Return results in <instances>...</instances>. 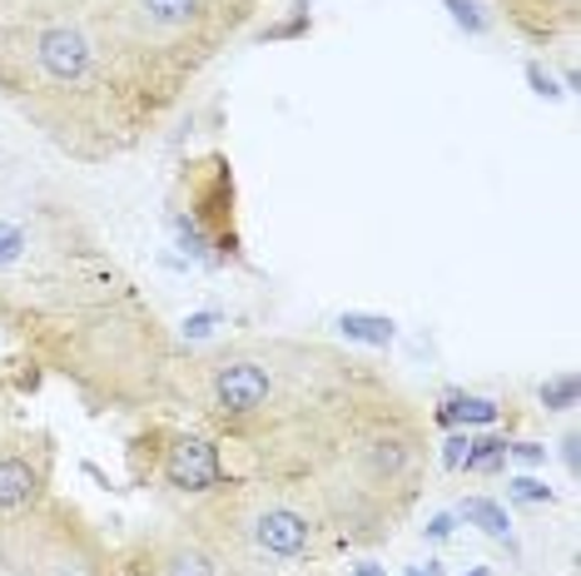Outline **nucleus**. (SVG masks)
<instances>
[{
  "label": "nucleus",
  "instance_id": "nucleus-8",
  "mask_svg": "<svg viewBox=\"0 0 581 576\" xmlns=\"http://www.w3.org/2000/svg\"><path fill=\"white\" fill-rule=\"evenodd\" d=\"M170 228L184 254L209 264H239V194H234V164L224 154H200L184 164L170 194Z\"/></svg>",
  "mask_w": 581,
  "mask_h": 576
},
{
  "label": "nucleus",
  "instance_id": "nucleus-10",
  "mask_svg": "<svg viewBox=\"0 0 581 576\" xmlns=\"http://www.w3.org/2000/svg\"><path fill=\"white\" fill-rule=\"evenodd\" d=\"M55 433L31 423H11L0 433V526L25 516L55 492Z\"/></svg>",
  "mask_w": 581,
  "mask_h": 576
},
{
  "label": "nucleus",
  "instance_id": "nucleus-21",
  "mask_svg": "<svg viewBox=\"0 0 581 576\" xmlns=\"http://www.w3.org/2000/svg\"><path fill=\"white\" fill-rule=\"evenodd\" d=\"M521 70H527V85H531V95H537V99H547V105L567 99V89L557 85V75H551V65H547V60H527Z\"/></svg>",
  "mask_w": 581,
  "mask_h": 576
},
{
  "label": "nucleus",
  "instance_id": "nucleus-5",
  "mask_svg": "<svg viewBox=\"0 0 581 576\" xmlns=\"http://www.w3.org/2000/svg\"><path fill=\"white\" fill-rule=\"evenodd\" d=\"M174 512L209 536L234 576H299L309 566L343 556L329 526L299 497L279 492L269 482H254V477H239V482L219 487L209 497L180 502Z\"/></svg>",
  "mask_w": 581,
  "mask_h": 576
},
{
  "label": "nucleus",
  "instance_id": "nucleus-18",
  "mask_svg": "<svg viewBox=\"0 0 581 576\" xmlns=\"http://www.w3.org/2000/svg\"><path fill=\"white\" fill-rule=\"evenodd\" d=\"M309 30H313L309 0H299V6H293L289 15H283V20H269V25H263L254 40H259V45H279V40H303V35H309Z\"/></svg>",
  "mask_w": 581,
  "mask_h": 576
},
{
  "label": "nucleus",
  "instance_id": "nucleus-9",
  "mask_svg": "<svg viewBox=\"0 0 581 576\" xmlns=\"http://www.w3.org/2000/svg\"><path fill=\"white\" fill-rule=\"evenodd\" d=\"M120 572L125 576H234L229 562L214 552V542L190 526L180 512H170L164 522L135 532L130 542H120Z\"/></svg>",
  "mask_w": 581,
  "mask_h": 576
},
{
  "label": "nucleus",
  "instance_id": "nucleus-15",
  "mask_svg": "<svg viewBox=\"0 0 581 576\" xmlns=\"http://www.w3.org/2000/svg\"><path fill=\"white\" fill-rule=\"evenodd\" d=\"M442 10H448L452 25H458L462 35H472V40H482V35L497 30V15H492L487 0H442Z\"/></svg>",
  "mask_w": 581,
  "mask_h": 576
},
{
  "label": "nucleus",
  "instance_id": "nucleus-23",
  "mask_svg": "<svg viewBox=\"0 0 581 576\" xmlns=\"http://www.w3.org/2000/svg\"><path fill=\"white\" fill-rule=\"evenodd\" d=\"M452 536H458V512H432L428 526H422V542H432V546L452 542Z\"/></svg>",
  "mask_w": 581,
  "mask_h": 576
},
{
  "label": "nucleus",
  "instance_id": "nucleus-13",
  "mask_svg": "<svg viewBox=\"0 0 581 576\" xmlns=\"http://www.w3.org/2000/svg\"><path fill=\"white\" fill-rule=\"evenodd\" d=\"M343 348H373V353H388L398 343V323L388 313H368V308H348V313L333 318Z\"/></svg>",
  "mask_w": 581,
  "mask_h": 576
},
{
  "label": "nucleus",
  "instance_id": "nucleus-2",
  "mask_svg": "<svg viewBox=\"0 0 581 576\" xmlns=\"http://www.w3.org/2000/svg\"><path fill=\"white\" fill-rule=\"evenodd\" d=\"M0 333L31 373L71 383L90 413H160L180 338L164 328L80 204L25 194L0 204Z\"/></svg>",
  "mask_w": 581,
  "mask_h": 576
},
{
  "label": "nucleus",
  "instance_id": "nucleus-16",
  "mask_svg": "<svg viewBox=\"0 0 581 576\" xmlns=\"http://www.w3.org/2000/svg\"><path fill=\"white\" fill-rule=\"evenodd\" d=\"M537 403H541V413H571V407L581 403V377H577V367H567V373L547 377V383L537 387Z\"/></svg>",
  "mask_w": 581,
  "mask_h": 576
},
{
  "label": "nucleus",
  "instance_id": "nucleus-25",
  "mask_svg": "<svg viewBox=\"0 0 581 576\" xmlns=\"http://www.w3.org/2000/svg\"><path fill=\"white\" fill-rule=\"evenodd\" d=\"M338 576H388V566H378L373 556H358V562H348Z\"/></svg>",
  "mask_w": 581,
  "mask_h": 576
},
{
  "label": "nucleus",
  "instance_id": "nucleus-3",
  "mask_svg": "<svg viewBox=\"0 0 581 576\" xmlns=\"http://www.w3.org/2000/svg\"><path fill=\"white\" fill-rule=\"evenodd\" d=\"M0 99L85 169L135 154L164 125L85 6L0 25Z\"/></svg>",
  "mask_w": 581,
  "mask_h": 576
},
{
  "label": "nucleus",
  "instance_id": "nucleus-24",
  "mask_svg": "<svg viewBox=\"0 0 581 576\" xmlns=\"http://www.w3.org/2000/svg\"><path fill=\"white\" fill-rule=\"evenodd\" d=\"M557 447H561V462H567V472L577 477V472H581V457H577V427H567Z\"/></svg>",
  "mask_w": 581,
  "mask_h": 576
},
{
  "label": "nucleus",
  "instance_id": "nucleus-4",
  "mask_svg": "<svg viewBox=\"0 0 581 576\" xmlns=\"http://www.w3.org/2000/svg\"><path fill=\"white\" fill-rule=\"evenodd\" d=\"M263 6L269 0H85L160 119H170L194 79L249 30Z\"/></svg>",
  "mask_w": 581,
  "mask_h": 576
},
{
  "label": "nucleus",
  "instance_id": "nucleus-7",
  "mask_svg": "<svg viewBox=\"0 0 581 576\" xmlns=\"http://www.w3.org/2000/svg\"><path fill=\"white\" fill-rule=\"evenodd\" d=\"M125 462H130V487L164 497V502H174V506L239 482L224 442L204 423H194V417L190 423L150 417V423L130 437Z\"/></svg>",
  "mask_w": 581,
  "mask_h": 576
},
{
  "label": "nucleus",
  "instance_id": "nucleus-22",
  "mask_svg": "<svg viewBox=\"0 0 581 576\" xmlns=\"http://www.w3.org/2000/svg\"><path fill=\"white\" fill-rule=\"evenodd\" d=\"M507 462H517V467H541L547 462V442H531V437H512L507 442Z\"/></svg>",
  "mask_w": 581,
  "mask_h": 576
},
{
  "label": "nucleus",
  "instance_id": "nucleus-6",
  "mask_svg": "<svg viewBox=\"0 0 581 576\" xmlns=\"http://www.w3.org/2000/svg\"><path fill=\"white\" fill-rule=\"evenodd\" d=\"M0 576H125L120 542H110L80 502L51 492L0 526Z\"/></svg>",
  "mask_w": 581,
  "mask_h": 576
},
{
  "label": "nucleus",
  "instance_id": "nucleus-14",
  "mask_svg": "<svg viewBox=\"0 0 581 576\" xmlns=\"http://www.w3.org/2000/svg\"><path fill=\"white\" fill-rule=\"evenodd\" d=\"M507 442H512V427L502 433V427H482V433L467 437V457H462L458 472L467 477H502L507 472Z\"/></svg>",
  "mask_w": 581,
  "mask_h": 576
},
{
  "label": "nucleus",
  "instance_id": "nucleus-20",
  "mask_svg": "<svg viewBox=\"0 0 581 576\" xmlns=\"http://www.w3.org/2000/svg\"><path fill=\"white\" fill-rule=\"evenodd\" d=\"M229 323V313H219V308H204V313H190L180 328V343L184 348H204V343H219V328Z\"/></svg>",
  "mask_w": 581,
  "mask_h": 576
},
{
  "label": "nucleus",
  "instance_id": "nucleus-27",
  "mask_svg": "<svg viewBox=\"0 0 581 576\" xmlns=\"http://www.w3.org/2000/svg\"><path fill=\"white\" fill-rule=\"evenodd\" d=\"M462 576H492V566H472V572H462Z\"/></svg>",
  "mask_w": 581,
  "mask_h": 576
},
{
  "label": "nucleus",
  "instance_id": "nucleus-19",
  "mask_svg": "<svg viewBox=\"0 0 581 576\" xmlns=\"http://www.w3.org/2000/svg\"><path fill=\"white\" fill-rule=\"evenodd\" d=\"M85 0H0V25H15V20H41V15H61L75 10Z\"/></svg>",
  "mask_w": 581,
  "mask_h": 576
},
{
  "label": "nucleus",
  "instance_id": "nucleus-17",
  "mask_svg": "<svg viewBox=\"0 0 581 576\" xmlns=\"http://www.w3.org/2000/svg\"><path fill=\"white\" fill-rule=\"evenodd\" d=\"M507 477V502L512 506H551L557 502V487L541 482L537 472H502Z\"/></svg>",
  "mask_w": 581,
  "mask_h": 576
},
{
  "label": "nucleus",
  "instance_id": "nucleus-12",
  "mask_svg": "<svg viewBox=\"0 0 581 576\" xmlns=\"http://www.w3.org/2000/svg\"><path fill=\"white\" fill-rule=\"evenodd\" d=\"M458 522H467V526H477L482 536H492V542H502L512 556H517V522H512V512H507V502H497V497H487V492H472V497H462L458 506Z\"/></svg>",
  "mask_w": 581,
  "mask_h": 576
},
{
  "label": "nucleus",
  "instance_id": "nucleus-28",
  "mask_svg": "<svg viewBox=\"0 0 581 576\" xmlns=\"http://www.w3.org/2000/svg\"><path fill=\"white\" fill-rule=\"evenodd\" d=\"M299 576H338V572H319V566H309V572H299Z\"/></svg>",
  "mask_w": 581,
  "mask_h": 576
},
{
  "label": "nucleus",
  "instance_id": "nucleus-26",
  "mask_svg": "<svg viewBox=\"0 0 581 576\" xmlns=\"http://www.w3.org/2000/svg\"><path fill=\"white\" fill-rule=\"evenodd\" d=\"M402 576H448V572H442V562H428V566H408Z\"/></svg>",
  "mask_w": 581,
  "mask_h": 576
},
{
  "label": "nucleus",
  "instance_id": "nucleus-1",
  "mask_svg": "<svg viewBox=\"0 0 581 576\" xmlns=\"http://www.w3.org/2000/svg\"><path fill=\"white\" fill-rule=\"evenodd\" d=\"M164 407L209 427L239 477L299 497L338 552L392 542L428 492V407L398 373L329 338L180 343Z\"/></svg>",
  "mask_w": 581,
  "mask_h": 576
},
{
  "label": "nucleus",
  "instance_id": "nucleus-11",
  "mask_svg": "<svg viewBox=\"0 0 581 576\" xmlns=\"http://www.w3.org/2000/svg\"><path fill=\"white\" fill-rule=\"evenodd\" d=\"M487 6L497 20H507L512 35L537 50L567 45L581 30V0H487Z\"/></svg>",
  "mask_w": 581,
  "mask_h": 576
}]
</instances>
